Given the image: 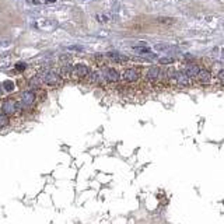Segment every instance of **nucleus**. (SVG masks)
I'll list each match as a JSON object with an SVG mask.
<instances>
[{"label": "nucleus", "instance_id": "nucleus-1", "mask_svg": "<svg viewBox=\"0 0 224 224\" xmlns=\"http://www.w3.org/2000/svg\"><path fill=\"white\" fill-rule=\"evenodd\" d=\"M143 67L137 65L121 66V83L126 86H139L142 81Z\"/></svg>", "mask_w": 224, "mask_h": 224}, {"label": "nucleus", "instance_id": "nucleus-12", "mask_svg": "<svg viewBox=\"0 0 224 224\" xmlns=\"http://www.w3.org/2000/svg\"><path fill=\"white\" fill-rule=\"evenodd\" d=\"M175 23H177V20L174 17H158V18H155V24L160 27H171Z\"/></svg>", "mask_w": 224, "mask_h": 224}, {"label": "nucleus", "instance_id": "nucleus-19", "mask_svg": "<svg viewBox=\"0 0 224 224\" xmlns=\"http://www.w3.org/2000/svg\"><path fill=\"white\" fill-rule=\"evenodd\" d=\"M25 69H27V66H25V63H24V62H18L16 65V70H17V72L21 73V72H24Z\"/></svg>", "mask_w": 224, "mask_h": 224}, {"label": "nucleus", "instance_id": "nucleus-7", "mask_svg": "<svg viewBox=\"0 0 224 224\" xmlns=\"http://www.w3.org/2000/svg\"><path fill=\"white\" fill-rule=\"evenodd\" d=\"M193 83L196 84V86H200V87L211 86V84H213V74H211V72L209 69H206V67H200L198 76L195 77Z\"/></svg>", "mask_w": 224, "mask_h": 224}, {"label": "nucleus", "instance_id": "nucleus-15", "mask_svg": "<svg viewBox=\"0 0 224 224\" xmlns=\"http://www.w3.org/2000/svg\"><path fill=\"white\" fill-rule=\"evenodd\" d=\"M72 60H73V58L70 53H63V55L59 56L58 62H59V66H60V65H69V63H72Z\"/></svg>", "mask_w": 224, "mask_h": 224}, {"label": "nucleus", "instance_id": "nucleus-9", "mask_svg": "<svg viewBox=\"0 0 224 224\" xmlns=\"http://www.w3.org/2000/svg\"><path fill=\"white\" fill-rule=\"evenodd\" d=\"M193 84V80L186 76V73L182 69H178V72H177V88H189Z\"/></svg>", "mask_w": 224, "mask_h": 224}, {"label": "nucleus", "instance_id": "nucleus-22", "mask_svg": "<svg viewBox=\"0 0 224 224\" xmlns=\"http://www.w3.org/2000/svg\"><path fill=\"white\" fill-rule=\"evenodd\" d=\"M43 2H45V3H55L56 0H43Z\"/></svg>", "mask_w": 224, "mask_h": 224}, {"label": "nucleus", "instance_id": "nucleus-18", "mask_svg": "<svg viewBox=\"0 0 224 224\" xmlns=\"http://www.w3.org/2000/svg\"><path fill=\"white\" fill-rule=\"evenodd\" d=\"M3 87L6 91H13L14 90V83L10 81V80H6V81L3 83Z\"/></svg>", "mask_w": 224, "mask_h": 224}, {"label": "nucleus", "instance_id": "nucleus-14", "mask_svg": "<svg viewBox=\"0 0 224 224\" xmlns=\"http://www.w3.org/2000/svg\"><path fill=\"white\" fill-rule=\"evenodd\" d=\"M133 50L136 53H139V55H150L151 58H154V55L151 53L150 48H147V46H133Z\"/></svg>", "mask_w": 224, "mask_h": 224}, {"label": "nucleus", "instance_id": "nucleus-21", "mask_svg": "<svg viewBox=\"0 0 224 224\" xmlns=\"http://www.w3.org/2000/svg\"><path fill=\"white\" fill-rule=\"evenodd\" d=\"M2 87H3V84H0V98L3 95V88H2Z\"/></svg>", "mask_w": 224, "mask_h": 224}, {"label": "nucleus", "instance_id": "nucleus-23", "mask_svg": "<svg viewBox=\"0 0 224 224\" xmlns=\"http://www.w3.org/2000/svg\"><path fill=\"white\" fill-rule=\"evenodd\" d=\"M31 2H32L34 4H38V3H39V2H38V0H31Z\"/></svg>", "mask_w": 224, "mask_h": 224}, {"label": "nucleus", "instance_id": "nucleus-16", "mask_svg": "<svg viewBox=\"0 0 224 224\" xmlns=\"http://www.w3.org/2000/svg\"><path fill=\"white\" fill-rule=\"evenodd\" d=\"M216 80L221 87H224V69H218L216 72Z\"/></svg>", "mask_w": 224, "mask_h": 224}, {"label": "nucleus", "instance_id": "nucleus-6", "mask_svg": "<svg viewBox=\"0 0 224 224\" xmlns=\"http://www.w3.org/2000/svg\"><path fill=\"white\" fill-rule=\"evenodd\" d=\"M92 67L86 65V63H76L73 65L72 69V81L73 83H84L86 79L88 77Z\"/></svg>", "mask_w": 224, "mask_h": 224}, {"label": "nucleus", "instance_id": "nucleus-13", "mask_svg": "<svg viewBox=\"0 0 224 224\" xmlns=\"http://www.w3.org/2000/svg\"><path fill=\"white\" fill-rule=\"evenodd\" d=\"M11 125V118L10 116H7L2 109H0V130H3V129L9 128Z\"/></svg>", "mask_w": 224, "mask_h": 224}, {"label": "nucleus", "instance_id": "nucleus-20", "mask_svg": "<svg viewBox=\"0 0 224 224\" xmlns=\"http://www.w3.org/2000/svg\"><path fill=\"white\" fill-rule=\"evenodd\" d=\"M165 49H168V45H164V43H158V45H155V50H165Z\"/></svg>", "mask_w": 224, "mask_h": 224}, {"label": "nucleus", "instance_id": "nucleus-8", "mask_svg": "<svg viewBox=\"0 0 224 224\" xmlns=\"http://www.w3.org/2000/svg\"><path fill=\"white\" fill-rule=\"evenodd\" d=\"M105 59L108 65H116V66H126V63L130 60L128 55L119 52H108L105 53Z\"/></svg>", "mask_w": 224, "mask_h": 224}, {"label": "nucleus", "instance_id": "nucleus-5", "mask_svg": "<svg viewBox=\"0 0 224 224\" xmlns=\"http://www.w3.org/2000/svg\"><path fill=\"white\" fill-rule=\"evenodd\" d=\"M20 101L23 105L24 114H32L34 109L36 108V105L39 104V99L36 95L35 90H25L20 94Z\"/></svg>", "mask_w": 224, "mask_h": 224}, {"label": "nucleus", "instance_id": "nucleus-17", "mask_svg": "<svg viewBox=\"0 0 224 224\" xmlns=\"http://www.w3.org/2000/svg\"><path fill=\"white\" fill-rule=\"evenodd\" d=\"M175 63L174 58H160L158 59V65H165V66H171Z\"/></svg>", "mask_w": 224, "mask_h": 224}, {"label": "nucleus", "instance_id": "nucleus-10", "mask_svg": "<svg viewBox=\"0 0 224 224\" xmlns=\"http://www.w3.org/2000/svg\"><path fill=\"white\" fill-rule=\"evenodd\" d=\"M181 69L186 73V76L191 77L192 80H195V77L198 76V73H199V70H200V67H199L196 63L192 62V63H185Z\"/></svg>", "mask_w": 224, "mask_h": 224}, {"label": "nucleus", "instance_id": "nucleus-3", "mask_svg": "<svg viewBox=\"0 0 224 224\" xmlns=\"http://www.w3.org/2000/svg\"><path fill=\"white\" fill-rule=\"evenodd\" d=\"M0 109L7 116H10L13 119H21V116L24 115L23 105H21V101H20V95H18V98L17 97H9V98L3 99Z\"/></svg>", "mask_w": 224, "mask_h": 224}, {"label": "nucleus", "instance_id": "nucleus-11", "mask_svg": "<svg viewBox=\"0 0 224 224\" xmlns=\"http://www.w3.org/2000/svg\"><path fill=\"white\" fill-rule=\"evenodd\" d=\"M58 69H59V73H60V76H62L63 81L65 83L72 81V69H73L72 63H69V65H60Z\"/></svg>", "mask_w": 224, "mask_h": 224}, {"label": "nucleus", "instance_id": "nucleus-4", "mask_svg": "<svg viewBox=\"0 0 224 224\" xmlns=\"http://www.w3.org/2000/svg\"><path fill=\"white\" fill-rule=\"evenodd\" d=\"M41 77L43 81V87H49V88H58L62 84H65L62 76L59 73V69H43L39 72Z\"/></svg>", "mask_w": 224, "mask_h": 224}, {"label": "nucleus", "instance_id": "nucleus-2", "mask_svg": "<svg viewBox=\"0 0 224 224\" xmlns=\"http://www.w3.org/2000/svg\"><path fill=\"white\" fill-rule=\"evenodd\" d=\"M104 77V87L106 88L115 90L116 86L121 83V66H111V65H105V66L99 67Z\"/></svg>", "mask_w": 224, "mask_h": 224}]
</instances>
